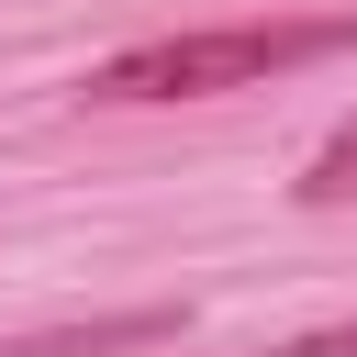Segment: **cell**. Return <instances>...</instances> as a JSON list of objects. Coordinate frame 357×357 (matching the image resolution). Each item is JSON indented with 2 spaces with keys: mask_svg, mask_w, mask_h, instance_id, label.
Instances as JSON below:
<instances>
[{
  "mask_svg": "<svg viewBox=\"0 0 357 357\" xmlns=\"http://www.w3.org/2000/svg\"><path fill=\"white\" fill-rule=\"evenodd\" d=\"M257 357H357V324H324V335H290V346H257Z\"/></svg>",
  "mask_w": 357,
  "mask_h": 357,
  "instance_id": "277c9868",
  "label": "cell"
},
{
  "mask_svg": "<svg viewBox=\"0 0 357 357\" xmlns=\"http://www.w3.org/2000/svg\"><path fill=\"white\" fill-rule=\"evenodd\" d=\"M290 201H301V212H335V201H357V123L312 145V167L290 178Z\"/></svg>",
  "mask_w": 357,
  "mask_h": 357,
  "instance_id": "3957f363",
  "label": "cell"
},
{
  "mask_svg": "<svg viewBox=\"0 0 357 357\" xmlns=\"http://www.w3.org/2000/svg\"><path fill=\"white\" fill-rule=\"evenodd\" d=\"M167 335H178V301H134V312H100V324L0 335V357H134V346H167Z\"/></svg>",
  "mask_w": 357,
  "mask_h": 357,
  "instance_id": "7a4b0ae2",
  "label": "cell"
},
{
  "mask_svg": "<svg viewBox=\"0 0 357 357\" xmlns=\"http://www.w3.org/2000/svg\"><path fill=\"white\" fill-rule=\"evenodd\" d=\"M346 45H357V11H268V22H212V33H156V45L100 56L78 78V100H223V89L324 67Z\"/></svg>",
  "mask_w": 357,
  "mask_h": 357,
  "instance_id": "6da1fadb",
  "label": "cell"
}]
</instances>
